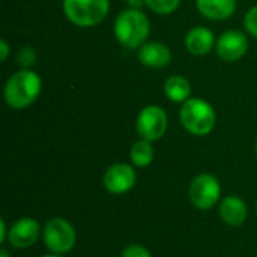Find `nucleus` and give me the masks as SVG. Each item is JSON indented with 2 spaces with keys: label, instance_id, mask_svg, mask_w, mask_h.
Returning a JSON list of instances; mask_svg holds the SVG:
<instances>
[{
  "label": "nucleus",
  "instance_id": "nucleus-3",
  "mask_svg": "<svg viewBox=\"0 0 257 257\" xmlns=\"http://www.w3.org/2000/svg\"><path fill=\"white\" fill-rule=\"evenodd\" d=\"M179 119L184 128L194 136H208L217 123L214 108L200 98L187 99L179 111Z\"/></svg>",
  "mask_w": 257,
  "mask_h": 257
},
{
  "label": "nucleus",
  "instance_id": "nucleus-15",
  "mask_svg": "<svg viewBox=\"0 0 257 257\" xmlns=\"http://www.w3.org/2000/svg\"><path fill=\"white\" fill-rule=\"evenodd\" d=\"M164 93L173 102H185L191 96L190 81L181 75H172L164 83Z\"/></svg>",
  "mask_w": 257,
  "mask_h": 257
},
{
  "label": "nucleus",
  "instance_id": "nucleus-9",
  "mask_svg": "<svg viewBox=\"0 0 257 257\" xmlns=\"http://www.w3.org/2000/svg\"><path fill=\"white\" fill-rule=\"evenodd\" d=\"M41 235L42 230L39 223L35 218L23 217L11 226L8 233V242L17 250H24L35 245Z\"/></svg>",
  "mask_w": 257,
  "mask_h": 257
},
{
  "label": "nucleus",
  "instance_id": "nucleus-6",
  "mask_svg": "<svg viewBox=\"0 0 257 257\" xmlns=\"http://www.w3.org/2000/svg\"><path fill=\"white\" fill-rule=\"evenodd\" d=\"M221 197V185L220 181L211 173L197 175L188 188V199L194 208L200 211L212 209Z\"/></svg>",
  "mask_w": 257,
  "mask_h": 257
},
{
  "label": "nucleus",
  "instance_id": "nucleus-16",
  "mask_svg": "<svg viewBox=\"0 0 257 257\" xmlns=\"http://www.w3.org/2000/svg\"><path fill=\"white\" fill-rule=\"evenodd\" d=\"M155 157V151L152 146V142L148 140H139L133 145L130 151V160L136 167H148Z\"/></svg>",
  "mask_w": 257,
  "mask_h": 257
},
{
  "label": "nucleus",
  "instance_id": "nucleus-2",
  "mask_svg": "<svg viewBox=\"0 0 257 257\" xmlns=\"http://www.w3.org/2000/svg\"><path fill=\"white\" fill-rule=\"evenodd\" d=\"M41 92V78L30 69L14 74L5 86V99L9 107L21 110L32 105Z\"/></svg>",
  "mask_w": 257,
  "mask_h": 257
},
{
  "label": "nucleus",
  "instance_id": "nucleus-25",
  "mask_svg": "<svg viewBox=\"0 0 257 257\" xmlns=\"http://www.w3.org/2000/svg\"><path fill=\"white\" fill-rule=\"evenodd\" d=\"M39 257H60L59 254H53V253H50V254H44V256H39Z\"/></svg>",
  "mask_w": 257,
  "mask_h": 257
},
{
  "label": "nucleus",
  "instance_id": "nucleus-14",
  "mask_svg": "<svg viewBox=\"0 0 257 257\" xmlns=\"http://www.w3.org/2000/svg\"><path fill=\"white\" fill-rule=\"evenodd\" d=\"M197 9L209 20H226L233 15L236 0H197Z\"/></svg>",
  "mask_w": 257,
  "mask_h": 257
},
{
  "label": "nucleus",
  "instance_id": "nucleus-10",
  "mask_svg": "<svg viewBox=\"0 0 257 257\" xmlns=\"http://www.w3.org/2000/svg\"><path fill=\"white\" fill-rule=\"evenodd\" d=\"M247 48L248 39L238 30H227L217 41V54L226 62L239 60L247 53Z\"/></svg>",
  "mask_w": 257,
  "mask_h": 257
},
{
  "label": "nucleus",
  "instance_id": "nucleus-12",
  "mask_svg": "<svg viewBox=\"0 0 257 257\" xmlns=\"http://www.w3.org/2000/svg\"><path fill=\"white\" fill-rule=\"evenodd\" d=\"M139 59L149 68H164L170 63L172 53L169 47L161 42H148L140 47Z\"/></svg>",
  "mask_w": 257,
  "mask_h": 257
},
{
  "label": "nucleus",
  "instance_id": "nucleus-13",
  "mask_svg": "<svg viewBox=\"0 0 257 257\" xmlns=\"http://www.w3.org/2000/svg\"><path fill=\"white\" fill-rule=\"evenodd\" d=\"M214 35L206 27H194L187 33L185 38V45L188 51L196 56H203L209 53L214 47Z\"/></svg>",
  "mask_w": 257,
  "mask_h": 257
},
{
  "label": "nucleus",
  "instance_id": "nucleus-22",
  "mask_svg": "<svg viewBox=\"0 0 257 257\" xmlns=\"http://www.w3.org/2000/svg\"><path fill=\"white\" fill-rule=\"evenodd\" d=\"M0 53H2L0 59H2V62H5L8 59V54H9V45H8L6 41H2L0 42Z\"/></svg>",
  "mask_w": 257,
  "mask_h": 257
},
{
  "label": "nucleus",
  "instance_id": "nucleus-7",
  "mask_svg": "<svg viewBox=\"0 0 257 257\" xmlns=\"http://www.w3.org/2000/svg\"><path fill=\"white\" fill-rule=\"evenodd\" d=\"M167 114L158 105L145 107L136 122V128L139 136L148 142L160 140L167 131Z\"/></svg>",
  "mask_w": 257,
  "mask_h": 257
},
{
  "label": "nucleus",
  "instance_id": "nucleus-24",
  "mask_svg": "<svg viewBox=\"0 0 257 257\" xmlns=\"http://www.w3.org/2000/svg\"><path fill=\"white\" fill-rule=\"evenodd\" d=\"M0 257H11V256H9V253H8V250H6V248H2V250H0Z\"/></svg>",
  "mask_w": 257,
  "mask_h": 257
},
{
  "label": "nucleus",
  "instance_id": "nucleus-20",
  "mask_svg": "<svg viewBox=\"0 0 257 257\" xmlns=\"http://www.w3.org/2000/svg\"><path fill=\"white\" fill-rule=\"evenodd\" d=\"M245 27L250 35L257 38V6L251 8L245 15Z\"/></svg>",
  "mask_w": 257,
  "mask_h": 257
},
{
  "label": "nucleus",
  "instance_id": "nucleus-26",
  "mask_svg": "<svg viewBox=\"0 0 257 257\" xmlns=\"http://www.w3.org/2000/svg\"><path fill=\"white\" fill-rule=\"evenodd\" d=\"M256 155H257V143H256Z\"/></svg>",
  "mask_w": 257,
  "mask_h": 257
},
{
  "label": "nucleus",
  "instance_id": "nucleus-21",
  "mask_svg": "<svg viewBox=\"0 0 257 257\" xmlns=\"http://www.w3.org/2000/svg\"><path fill=\"white\" fill-rule=\"evenodd\" d=\"M8 226H6V221L5 220H0V244H3L5 241H8Z\"/></svg>",
  "mask_w": 257,
  "mask_h": 257
},
{
  "label": "nucleus",
  "instance_id": "nucleus-8",
  "mask_svg": "<svg viewBox=\"0 0 257 257\" xmlns=\"http://www.w3.org/2000/svg\"><path fill=\"white\" fill-rule=\"evenodd\" d=\"M137 175L131 164L116 163L110 166L102 176L104 188L111 194H125L131 191L136 185Z\"/></svg>",
  "mask_w": 257,
  "mask_h": 257
},
{
  "label": "nucleus",
  "instance_id": "nucleus-23",
  "mask_svg": "<svg viewBox=\"0 0 257 257\" xmlns=\"http://www.w3.org/2000/svg\"><path fill=\"white\" fill-rule=\"evenodd\" d=\"M126 2H128V5H130L131 8H136V9H137V8L142 6L146 0H126Z\"/></svg>",
  "mask_w": 257,
  "mask_h": 257
},
{
  "label": "nucleus",
  "instance_id": "nucleus-17",
  "mask_svg": "<svg viewBox=\"0 0 257 257\" xmlns=\"http://www.w3.org/2000/svg\"><path fill=\"white\" fill-rule=\"evenodd\" d=\"M181 0H146V5L158 14H170L179 6Z\"/></svg>",
  "mask_w": 257,
  "mask_h": 257
},
{
  "label": "nucleus",
  "instance_id": "nucleus-18",
  "mask_svg": "<svg viewBox=\"0 0 257 257\" xmlns=\"http://www.w3.org/2000/svg\"><path fill=\"white\" fill-rule=\"evenodd\" d=\"M120 257H152V254L146 247L140 244H130L122 250Z\"/></svg>",
  "mask_w": 257,
  "mask_h": 257
},
{
  "label": "nucleus",
  "instance_id": "nucleus-19",
  "mask_svg": "<svg viewBox=\"0 0 257 257\" xmlns=\"http://www.w3.org/2000/svg\"><path fill=\"white\" fill-rule=\"evenodd\" d=\"M17 59H18V63H20L21 66L27 68V66L33 65V62L36 60V53L33 51L32 47H23V48L20 50Z\"/></svg>",
  "mask_w": 257,
  "mask_h": 257
},
{
  "label": "nucleus",
  "instance_id": "nucleus-11",
  "mask_svg": "<svg viewBox=\"0 0 257 257\" xmlns=\"http://www.w3.org/2000/svg\"><path fill=\"white\" fill-rule=\"evenodd\" d=\"M218 212L221 220L232 227H239L245 223L248 217V209L245 202L239 196H227L220 202Z\"/></svg>",
  "mask_w": 257,
  "mask_h": 257
},
{
  "label": "nucleus",
  "instance_id": "nucleus-1",
  "mask_svg": "<svg viewBox=\"0 0 257 257\" xmlns=\"http://www.w3.org/2000/svg\"><path fill=\"white\" fill-rule=\"evenodd\" d=\"M149 30L151 26L148 17L136 8L120 12L114 21L116 39L126 48L142 47L149 36Z\"/></svg>",
  "mask_w": 257,
  "mask_h": 257
},
{
  "label": "nucleus",
  "instance_id": "nucleus-5",
  "mask_svg": "<svg viewBox=\"0 0 257 257\" xmlns=\"http://www.w3.org/2000/svg\"><path fill=\"white\" fill-rule=\"evenodd\" d=\"M42 239L50 253L62 256L74 248L77 235L74 226L68 220L54 217L45 223L42 229Z\"/></svg>",
  "mask_w": 257,
  "mask_h": 257
},
{
  "label": "nucleus",
  "instance_id": "nucleus-4",
  "mask_svg": "<svg viewBox=\"0 0 257 257\" xmlns=\"http://www.w3.org/2000/svg\"><path fill=\"white\" fill-rule=\"evenodd\" d=\"M108 8V0H63L68 20L78 27L96 26L105 18Z\"/></svg>",
  "mask_w": 257,
  "mask_h": 257
}]
</instances>
